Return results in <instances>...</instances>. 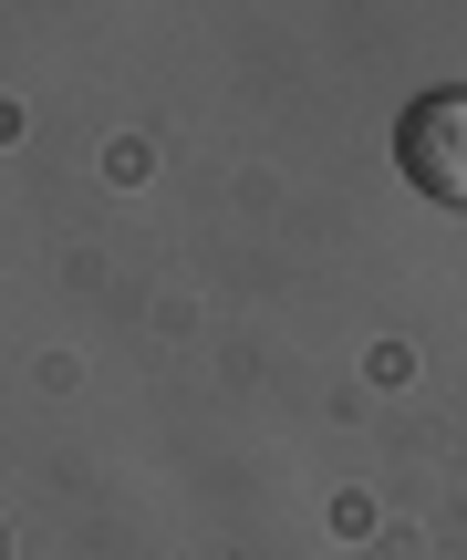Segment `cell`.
I'll use <instances>...</instances> for the list:
<instances>
[{
	"instance_id": "cell-1",
	"label": "cell",
	"mask_w": 467,
	"mask_h": 560,
	"mask_svg": "<svg viewBox=\"0 0 467 560\" xmlns=\"http://www.w3.org/2000/svg\"><path fill=\"white\" fill-rule=\"evenodd\" d=\"M395 166H406L416 198L467 208V94L457 83H436V94H416L406 115H395Z\"/></svg>"
}]
</instances>
